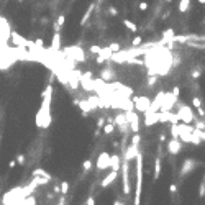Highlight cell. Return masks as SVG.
I'll return each instance as SVG.
<instances>
[{
    "instance_id": "6da1fadb",
    "label": "cell",
    "mask_w": 205,
    "mask_h": 205,
    "mask_svg": "<svg viewBox=\"0 0 205 205\" xmlns=\"http://www.w3.org/2000/svg\"><path fill=\"white\" fill-rule=\"evenodd\" d=\"M141 189H143V158H141V154L138 153V154H136V189H135L133 205H140Z\"/></svg>"
},
{
    "instance_id": "7a4b0ae2",
    "label": "cell",
    "mask_w": 205,
    "mask_h": 205,
    "mask_svg": "<svg viewBox=\"0 0 205 205\" xmlns=\"http://www.w3.org/2000/svg\"><path fill=\"white\" fill-rule=\"evenodd\" d=\"M177 118L180 122H184L187 125H190L194 120H195V115H194V112L189 105H179V112H177Z\"/></svg>"
},
{
    "instance_id": "3957f363",
    "label": "cell",
    "mask_w": 205,
    "mask_h": 205,
    "mask_svg": "<svg viewBox=\"0 0 205 205\" xmlns=\"http://www.w3.org/2000/svg\"><path fill=\"white\" fill-rule=\"evenodd\" d=\"M122 179H123V194L130 195V192H131V189H130V164L127 159L122 164Z\"/></svg>"
},
{
    "instance_id": "277c9868",
    "label": "cell",
    "mask_w": 205,
    "mask_h": 205,
    "mask_svg": "<svg viewBox=\"0 0 205 205\" xmlns=\"http://www.w3.org/2000/svg\"><path fill=\"white\" fill-rule=\"evenodd\" d=\"M110 163H112V156L109 153H102V154L97 158V169L104 171L107 167H110Z\"/></svg>"
},
{
    "instance_id": "5b68a950",
    "label": "cell",
    "mask_w": 205,
    "mask_h": 205,
    "mask_svg": "<svg viewBox=\"0 0 205 205\" xmlns=\"http://www.w3.org/2000/svg\"><path fill=\"white\" fill-rule=\"evenodd\" d=\"M197 167V161L195 159H192V158H189V159H185L184 161V164H182V171H180V176L182 177H185V176H189L194 169Z\"/></svg>"
},
{
    "instance_id": "8992f818",
    "label": "cell",
    "mask_w": 205,
    "mask_h": 205,
    "mask_svg": "<svg viewBox=\"0 0 205 205\" xmlns=\"http://www.w3.org/2000/svg\"><path fill=\"white\" fill-rule=\"evenodd\" d=\"M167 149H169L171 154H179L180 149H182V141L172 138V140H171L169 143H167Z\"/></svg>"
},
{
    "instance_id": "52a82bcc",
    "label": "cell",
    "mask_w": 205,
    "mask_h": 205,
    "mask_svg": "<svg viewBox=\"0 0 205 205\" xmlns=\"http://www.w3.org/2000/svg\"><path fill=\"white\" fill-rule=\"evenodd\" d=\"M127 122L131 125L133 133H138V130H140V118H138V115H136L135 112H128V120Z\"/></svg>"
},
{
    "instance_id": "ba28073f",
    "label": "cell",
    "mask_w": 205,
    "mask_h": 205,
    "mask_svg": "<svg viewBox=\"0 0 205 205\" xmlns=\"http://www.w3.org/2000/svg\"><path fill=\"white\" fill-rule=\"evenodd\" d=\"M117 176H118L117 171H112V172H110L109 176H107V177H105L104 180H102V187H109V185L112 184V182L117 179Z\"/></svg>"
},
{
    "instance_id": "9c48e42d",
    "label": "cell",
    "mask_w": 205,
    "mask_h": 205,
    "mask_svg": "<svg viewBox=\"0 0 205 205\" xmlns=\"http://www.w3.org/2000/svg\"><path fill=\"white\" fill-rule=\"evenodd\" d=\"M159 176H161V158H158L156 163H154V176H153V179L158 180Z\"/></svg>"
},
{
    "instance_id": "30bf717a",
    "label": "cell",
    "mask_w": 205,
    "mask_h": 205,
    "mask_svg": "<svg viewBox=\"0 0 205 205\" xmlns=\"http://www.w3.org/2000/svg\"><path fill=\"white\" fill-rule=\"evenodd\" d=\"M189 5H190V0H180V3H179V12H180V13H185L187 10H189Z\"/></svg>"
},
{
    "instance_id": "8fae6325",
    "label": "cell",
    "mask_w": 205,
    "mask_h": 205,
    "mask_svg": "<svg viewBox=\"0 0 205 205\" xmlns=\"http://www.w3.org/2000/svg\"><path fill=\"white\" fill-rule=\"evenodd\" d=\"M192 105L195 107V109L202 107V100H200V97H194V99H192Z\"/></svg>"
},
{
    "instance_id": "7c38bea8",
    "label": "cell",
    "mask_w": 205,
    "mask_h": 205,
    "mask_svg": "<svg viewBox=\"0 0 205 205\" xmlns=\"http://www.w3.org/2000/svg\"><path fill=\"white\" fill-rule=\"evenodd\" d=\"M198 197H205V180L200 182V189H198Z\"/></svg>"
},
{
    "instance_id": "4fadbf2b",
    "label": "cell",
    "mask_w": 205,
    "mask_h": 205,
    "mask_svg": "<svg viewBox=\"0 0 205 205\" xmlns=\"http://www.w3.org/2000/svg\"><path fill=\"white\" fill-rule=\"evenodd\" d=\"M67 190H69V184H67V182H61V192L67 194Z\"/></svg>"
},
{
    "instance_id": "5bb4252c",
    "label": "cell",
    "mask_w": 205,
    "mask_h": 205,
    "mask_svg": "<svg viewBox=\"0 0 205 205\" xmlns=\"http://www.w3.org/2000/svg\"><path fill=\"white\" fill-rule=\"evenodd\" d=\"M125 25H127V28H130L131 31H136V25H135V23H131V21L125 20Z\"/></svg>"
},
{
    "instance_id": "9a60e30c",
    "label": "cell",
    "mask_w": 205,
    "mask_h": 205,
    "mask_svg": "<svg viewBox=\"0 0 205 205\" xmlns=\"http://www.w3.org/2000/svg\"><path fill=\"white\" fill-rule=\"evenodd\" d=\"M192 77H194V79H198V77H200V69H194V71H192Z\"/></svg>"
},
{
    "instance_id": "2e32d148",
    "label": "cell",
    "mask_w": 205,
    "mask_h": 205,
    "mask_svg": "<svg viewBox=\"0 0 205 205\" xmlns=\"http://www.w3.org/2000/svg\"><path fill=\"white\" fill-rule=\"evenodd\" d=\"M90 164H92V161H90V159H87V161L84 163V171H85V172H87V171L90 169Z\"/></svg>"
},
{
    "instance_id": "e0dca14e",
    "label": "cell",
    "mask_w": 205,
    "mask_h": 205,
    "mask_svg": "<svg viewBox=\"0 0 205 205\" xmlns=\"http://www.w3.org/2000/svg\"><path fill=\"white\" fill-rule=\"evenodd\" d=\"M85 205H95L94 197H89V198H87V202H85Z\"/></svg>"
},
{
    "instance_id": "ac0fdd59",
    "label": "cell",
    "mask_w": 205,
    "mask_h": 205,
    "mask_svg": "<svg viewBox=\"0 0 205 205\" xmlns=\"http://www.w3.org/2000/svg\"><path fill=\"white\" fill-rule=\"evenodd\" d=\"M140 8H141V10H146V8H148V3H146V2L140 3Z\"/></svg>"
},
{
    "instance_id": "d6986e66",
    "label": "cell",
    "mask_w": 205,
    "mask_h": 205,
    "mask_svg": "<svg viewBox=\"0 0 205 205\" xmlns=\"http://www.w3.org/2000/svg\"><path fill=\"white\" fill-rule=\"evenodd\" d=\"M169 190H171V192H172V194H174V192H176V184H171V187H169Z\"/></svg>"
},
{
    "instance_id": "ffe728a7",
    "label": "cell",
    "mask_w": 205,
    "mask_h": 205,
    "mask_svg": "<svg viewBox=\"0 0 205 205\" xmlns=\"http://www.w3.org/2000/svg\"><path fill=\"white\" fill-rule=\"evenodd\" d=\"M140 41H141V38H135V41H133V44H140Z\"/></svg>"
},
{
    "instance_id": "44dd1931",
    "label": "cell",
    "mask_w": 205,
    "mask_h": 205,
    "mask_svg": "<svg viewBox=\"0 0 205 205\" xmlns=\"http://www.w3.org/2000/svg\"><path fill=\"white\" fill-rule=\"evenodd\" d=\"M197 2H198V3H203V5H205V0H197Z\"/></svg>"
},
{
    "instance_id": "7402d4cb",
    "label": "cell",
    "mask_w": 205,
    "mask_h": 205,
    "mask_svg": "<svg viewBox=\"0 0 205 205\" xmlns=\"http://www.w3.org/2000/svg\"><path fill=\"white\" fill-rule=\"evenodd\" d=\"M166 2H171V0H166Z\"/></svg>"
},
{
    "instance_id": "603a6c76",
    "label": "cell",
    "mask_w": 205,
    "mask_h": 205,
    "mask_svg": "<svg viewBox=\"0 0 205 205\" xmlns=\"http://www.w3.org/2000/svg\"><path fill=\"white\" fill-rule=\"evenodd\" d=\"M59 205H62V203H59Z\"/></svg>"
}]
</instances>
